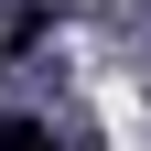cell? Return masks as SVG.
Segmentation results:
<instances>
[{
  "label": "cell",
  "mask_w": 151,
  "mask_h": 151,
  "mask_svg": "<svg viewBox=\"0 0 151 151\" xmlns=\"http://www.w3.org/2000/svg\"><path fill=\"white\" fill-rule=\"evenodd\" d=\"M0 43H11V22H0Z\"/></svg>",
  "instance_id": "obj_2"
},
{
  "label": "cell",
  "mask_w": 151,
  "mask_h": 151,
  "mask_svg": "<svg viewBox=\"0 0 151 151\" xmlns=\"http://www.w3.org/2000/svg\"><path fill=\"white\" fill-rule=\"evenodd\" d=\"M0 151H86V129H43V119H11Z\"/></svg>",
  "instance_id": "obj_1"
}]
</instances>
